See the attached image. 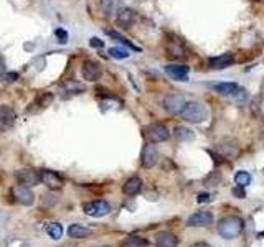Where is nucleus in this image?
<instances>
[{
	"label": "nucleus",
	"instance_id": "1",
	"mask_svg": "<svg viewBox=\"0 0 264 247\" xmlns=\"http://www.w3.org/2000/svg\"><path fill=\"white\" fill-rule=\"evenodd\" d=\"M245 228V221L240 216H226L220 219L218 233L223 239H235L241 234Z\"/></svg>",
	"mask_w": 264,
	"mask_h": 247
},
{
	"label": "nucleus",
	"instance_id": "2",
	"mask_svg": "<svg viewBox=\"0 0 264 247\" xmlns=\"http://www.w3.org/2000/svg\"><path fill=\"white\" fill-rule=\"evenodd\" d=\"M180 117L187 122L202 124L203 121L208 119V109L205 107V104L197 103V101H192V103H187L185 109L182 111Z\"/></svg>",
	"mask_w": 264,
	"mask_h": 247
},
{
	"label": "nucleus",
	"instance_id": "3",
	"mask_svg": "<svg viewBox=\"0 0 264 247\" xmlns=\"http://www.w3.org/2000/svg\"><path fill=\"white\" fill-rule=\"evenodd\" d=\"M212 88L217 91L218 94L233 98V99L238 101V103H243V101L248 98L246 91L236 83H215V84H212Z\"/></svg>",
	"mask_w": 264,
	"mask_h": 247
},
{
	"label": "nucleus",
	"instance_id": "4",
	"mask_svg": "<svg viewBox=\"0 0 264 247\" xmlns=\"http://www.w3.org/2000/svg\"><path fill=\"white\" fill-rule=\"evenodd\" d=\"M145 138L150 143H159V142H165L170 138V132L164 124H150L149 127H145Z\"/></svg>",
	"mask_w": 264,
	"mask_h": 247
},
{
	"label": "nucleus",
	"instance_id": "5",
	"mask_svg": "<svg viewBox=\"0 0 264 247\" xmlns=\"http://www.w3.org/2000/svg\"><path fill=\"white\" fill-rule=\"evenodd\" d=\"M187 101L182 94H169L164 98V109L174 116H180L182 111L185 109Z\"/></svg>",
	"mask_w": 264,
	"mask_h": 247
},
{
	"label": "nucleus",
	"instance_id": "6",
	"mask_svg": "<svg viewBox=\"0 0 264 247\" xmlns=\"http://www.w3.org/2000/svg\"><path fill=\"white\" fill-rule=\"evenodd\" d=\"M83 211L91 218H102L111 211V206H109V203L104 200H96V201L86 203L83 206Z\"/></svg>",
	"mask_w": 264,
	"mask_h": 247
},
{
	"label": "nucleus",
	"instance_id": "7",
	"mask_svg": "<svg viewBox=\"0 0 264 247\" xmlns=\"http://www.w3.org/2000/svg\"><path fill=\"white\" fill-rule=\"evenodd\" d=\"M15 176H17V180L20 181L23 186H36L41 183V175L40 171L36 170H31V168H23V170H18L17 173H15Z\"/></svg>",
	"mask_w": 264,
	"mask_h": 247
},
{
	"label": "nucleus",
	"instance_id": "8",
	"mask_svg": "<svg viewBox=\"0 0 264 247\" xmlns=\"http://www.w3.org/2000/svg\"><path fill=\"white\" fill-rule=\"evenodd\" d=\"M81 74H83V79H86V81L96 83L102 76V69L96 61L86 60L83 63V66H81Z\"/></svg>",
	"mask_w": 264,
	"mask_h": 247
},
{
	"label": "nucleus",
	"instance_id": "9",
	"mask_svg": "<svg viewBox=\"0 0 264 247\" xmlns=\"http://www.w3.org/2000/svg\"><path fill=\"white\" fill-rule=\"evenodd\" d=\"M213 223V214L210 211H198L192 214L187 221V226L190 228H207Z\"/></svg>",
	"mask_w": 264,
	"mask_h": 247
},
{
	"label": "nucleus",
	"instance_id": "10",
	"mask_svg": "<svg viewBox=\"0 0 264 247\" xmlns=\"http://www.w3.org/2000/svg\"><path fill=\"white\" fill-rule=\"evenodd\" d=\"M136 18H137V15H136V12H134L132 8L124 7V8H119V12H117L116 23L119 25L121 28L127 30V28H131L134 23H136Z\"/></svg>",
	"mask_w": 264,
	"mask_h": 247
},
{
	"label": "nucleus",
	"instance_id": "11",
	"mask_svg": "<svg viewBox=\"0 0 264 247\" xmlns=\"http://www.w3.org/2000/svg\"><path fill=\"white\" fill-rule=\"evenodd\" d=\"M12 195H13L15 200H17V201L20 203V205H25V206L33 205V201H35V195L30 191V188H28V186H23V185L13 186Z\"/></svg>",
	"mask_w": 264,
	"mask_h": 247
},
{
	"label": "nucleus",
	"instance_id": "12",
	"mask_svg": "<svg viewBox=\"0 0 264 247\" xmlns=\"http://www.w3.org/2000/svg\"><path fill=\"white\" fill-rule=\"evenodd\" d=\"M165 73L174 81H188V66L185 64H167Z\"/></svg>",
	"mask_w": 264,
	"mask_h": 247
},
{
	"label": "nucleus",
	"instance_id": "13",
	"mask_svg": "<svg viewBox=\"0 0 264 247\" xmlns=\"http://www.w3.org/2000/svg\"><path fill=\"white\" fill-rule=\"evenodd\" d=\"M159 162V152L154 145H145L141 155V163L144 168H152Z\"/></svg>",
	"mask_w": 264,
	"mask_h": 247
},
{
	"label": "nucleus",
	"instance_id": "14",
	"mask_svg": "<svg viewBox=\"0 0 264 247\" xmlns=\"http://www.w3.org/2000/svg\"><path fill=\"white\" fill-rule=\"evenodd\" d=\"M218 150L226 158H236L240 153L238 143H236L233 138H223V140L218 143Z\"/></svg>",
	"mask_w": 264,
	"mask_h": 247
},
{
	"label": "nucleus",
	"instance_id": "15",
	"mask_svg": "<svg viewBox=\"0 0 264 247\" xmlns=\"http://www.w3.org/2000/svg\"><path fill=\"white\" fill-rule=\"evenodd\" d=\"M40 175H41V181L48 188H50V190H60V188L63 186L61 176L58 175V173H55V171H51V170H41Z\"/></svg>",
	"mask_w": 264,
	"mask_h": 247
},
{
	"label": "nucleus",
	"instance_id": "16",
	"mask_svg": "<svg viewBox=\"0 0 264 247\" xmlns=\"http://www.w3.org/2000/svg\"><path fill=\"white\" fill-rule=\"evenodd\" d=\"M15 122V112L12 107L0 106V130H7L13 125Z\"/></svg>",
	"mask_w": 264,
	"mask_h": 247
},
{
	"label": "nucleus",
	"instance_id": "17",
	"mask_svg": "<svg viewBox=\"0 0 264 247\" xmlns=\"http://www.w3.org/2000/svg\"><path fill=\"white\" fill-rule=\"evenodd\" d=\"M233 61H235V58L231 53H223V55H220V56L210 58V66L213 69H226L233 64Z\"/></svg>",
	"mask_w": 264,
	"mask_h": 247
},
{
	"label": "nucleus",
	"instance_id": "18",
	"mask_svg": "<svg viewBox=\"0 0 264 247\" xmlns=\"http://www.w3.org/2000/svg\"><path fill=\"white\" fill-rule=\"evenodd\" d=\"M155 244H157V247H177L179 246V239L169 231H162V233L155 236Z\"/></svg>",
	"mask_w": 264,
	"mask_h": 247
},
{
	"label": "nucleus",
	"instance_id": "19",
	"mask_svg": "<svg viewBox=\"0 0 264 247\" xmlns=\"http://www.w3.org/2000/svg\"><path fill=\"white\" fill-rule=\"evenodd\" d=\"M99 5H101V12L106 17H112L114 13L119 12L122 0H99Z\"/></svg>",
	"mask_w": 264,
	"mask_h": 247
},
{
	"label": "nucleus",
	"instance_id": "20",
	"mask_svg": "<svg viewBox=\"0 0 264 247\" xmlns=\"http://www.w3.org/2000/svg\"><path fill=\"white\" fill-rule=\"evenodd\" d=\"M142 190V180L139 176H132L126 181V185L122 186V191L126 193L127 196H136L139 191Z\"/></svg>",
	"mask_w": 264,
	"mask_h": 247
},
{
	"label": "nucleus",
	"instance_id": "21",
	"mask_svg": "<svg viewBox=\"0 0 264 247\" xmlns=\"http://www.w3.org/2000/svg\"><path fill=\"white\" fill-rule=\"evenodd\" d=\"M91 234H93V231L81 226V224H71V226L68 228V236L73 239H86V238H89Z\"/></svg>",
	"mask_w": 264,
	"mask_h": 247
},
{
	"label": "nucleus",
	"instance_id": "22",
	"mask_svg": "<svg viewBox=\"0 0 264 247\" xmlns=\"http://www.w3.org/2000/svg\"><path fill=\"white\" fill-rule=\"evenodd\" d=\"M167 53L172 58H183L185 56V46L180 40H170L169 45H167Z\"/></svg>",
	"mask_w": 264,
	"mask_h": 247
},
{
	"label": "nucleus",
	"instance_id": "23",
	"mask_svg": "<svg viewBox=\"0 0 264 247\" xmlns=\"http://www.w3.org/2000/svg\"><path fill=\"white\" fill-rule=\"evenodd\" d=\"M104 33H106V35H109L112 40L119 41L121 45L127 46L129 50H136V51H141V48H139V46H136V45H134V43H131V41H129V40L126 38V36H122V35L119 33V31H116V30H104Z\"/></svg>",
	"mask_w": 264,
	"mask_h": 247
},
{
	"label": "nucleus",
	"instance_id": "24",
	"mask_svg": "<svg viewBox=\"0 0 264 247\" xmlns=\"http://www.w3.org/2000/svg\"><path fill=\"white\" fill-rule=\"evenodd\" d=\"M63 88L66 93H71V94H81L84 93V86L79 83V81H73V79H68V81L63 83Z\"/></svg>",
	"mask_w": 264,
	"mask_h": 247
},
{
	"label": "nucleus",
	"instance_id": "25",
	"mask_svg": "<svg viewBox=\"0 0 264 247\" xmlns=\"http://www.w3.org/2000/svg\"><path fill=\"white\" fill-rule=\"evenodd\" d=\"M46 234L50 236L51 239H60L61 236H63V228H61V224H58V223H50V224H46Z\"/></svg>",
	"mask_w": 264,
	"mask_h": 247
},
{
	"label": "nucleus",
	"instance_id": "26",
	"mask_svg": "<svg viewBox=\"0 0 264 247\" xmlns=\"http://www.w3.org/2000/svg\"><path fill=\"white\" fill-rule=\"evenodd\" d=\"M174 135L179 138L180 142H187V140H192V138H193V132L190 130V128L180 125V127H175Z\"/></svg>",
	"mask_w": 264,
	"mask_h": 247
},
{
	"label": "nucleus",
	"instance_id": "27",
	"mask_svg": "<svg viewBox=\"0 0 264 247\" xmlns=\"http://www.w3.org/2000/svg\"><path fill=\"white\" fill-rule=\"evenodd\" d=\"M124 247H147L149 246V241H145L142 238H137V236H131V238H127L124 241Z\"/></svg>",
	"mask_w": 264,
	"mask_h": 247
},
{
	"label": "nucleus",
	"instance_id": "28",
	"mask_svg": "<svg viewBox=\"0 0 264 247\" xmlns=\"http://www.w3.org/2000/svg\"><path fill=\"white\" fill-rule=\"evenodd\" d=\"M129 50L127 48H122V46H112L109 48V56L116 58V60H126V58H129Z\"/></svg>",
	"mask_w": 264,
	"mask_h": 247
},
{
	"label": "nucleus",
	"instance_id": "29",
	"mask_svg": "<svg viewBox=\"0 0 264 247\" xmlns=\"http://www.w3.org/2000/svg\"><path fill=\"white\" fill-rule=\"evenodd\" d=\"M235 181H236V185H238V186L246 188L248 185L251 183V175L248 173V171H245V170H240L238 173L235 175Z\"/></svg>",
	"mask_w": 264,
	"mask_h": 247
},
{
	"label": "nucleus",
	"instance_id": "30",
	"mask_svg": "<svg viewBox=\"0 0 264 247\" xmlns=\"http://www.w3.org/2000/svg\"><path fill=\"white\" fill-rule=\"evenodd\" d=\"M51 103H53V94L51 93H41L38 98H36V104H38L40 107H43V109L50 106Z\"/></svg>",
	"mask_w": 264,
	"mask_h": 247
},
{
	"label": "nucleus",
	"instance_id": "31",
	"mask_svg": "<svg viewBox=\"0 0 264 247\" xmlns=\"http://www.w3.org/2000/svg\"><path fill=\"white\" fill-rule=\"evenodd\" d=\"M55 36H56V40L60 43H66V40H68V33L64 30H61V28L55 30Z\"/></svg>",
	"mask_w": 264,
	"mask_h": 247
},
{
	"label": "nucleus",
	"instance_id": "32",
	"mask_svg": "<svg viewBox=\"0 0 264 247\" xmlns=\"http://www.w3.org/2000/svg\"><path fill=\"white\" fill-rule=\"evenodd\" d=\"M17 79H18L17 73H5L3 74V81L5 83H13V81H17Z\"/></svg>",
	"mask_w": 264,
	"mask_h": 247
},
{
	"label": "nucleus",
	"instance_id": "33",
	"mask_svg": "<svg viewBox=\"0 0 264 247\" xmlns=\"http://www.w3.org/2000/svg\"><path fill=\"white\" fill-rule=\"evenodd\" d=\"M89 45L93 46V48H99V50H101V48L104 46V43H102L99 38H96V36H94V38H91V40H89Z\"/></svg>",
	"mask_w": 264,
	"mask_h": 247
},
{
	"label": "nucleus",
	"instance_id": "34",
	"mask_svg": "<svg viewBox=\"0 0 264 247\" xmlns=\"http://www.w3.org/2000/svg\"><path fill=\"white\" fill-rule=\"evenodd\" d=\"M233 195L238 196L240 200H243V198H245V188L243 186H236L235 190H233Z\"/></svg>",
	"mask_w": 264,
	"mask_h": 247
},
{
	"label": "nucleus",
	"instance_id": "35",
	"mask_svg": "<svg viewBox=\"0 0 264 247\" xmlns=\"http://www.w3.org/2000/svg\"><path fill=\"white\" fill-rule=\"evenodd\" d=\"M197 201L200 203V205H202V203H205V201H210V195H208V193H200Z\"/></svg>",
	"mask_w": 264,
	"mask_h": 247
},
{
	"label": "nucleus",
	"instance_id": "36",
	"mask_svg": "<svg viewBox=\"0 0 264 247\" xmlns=\"http://www.w3.org/2000/svg\"><path fill=\"white\" fill-rule=\"evenodd\" d=\"M190 247H212V246L207 244V243H197V244H193V246H190Z\"/></svg>",
	"mask_w": 264,
	"mask_h": 247
},
{
	"label": "nucleus",
	"instance_id": "37",
	"mask_svg": "<svg viewBox=\"0 0 264 247\" xmlns=\"http://www.w3.org/2000/svg\"><path fill=\"white\" fill-rule=\"evenodd\" d=\"M2 73H3V61H2V58H0V76H2Z\"/></svg>",
	"mask_w": 264,
	"mask_h": 247
},
{
	"label": "nucleus",
	"instance_id": "38",
	"mask_svg": "<svg viewBox=\"0 0 264 247\" xmlns=\"http://www.w3.org/2000/svg\"><path fill=\"white\" fill-rule=\"evenodd\" d=\"M258 238H264V233H260V234H258Z\"/></svg>",
	"mask_w": 264,
	"mask_h": 247
},
{
	"label": "nucleus",
	"instance_id": "39",
	"mask_svg": "<svg viewBox=\"0 0 264 247\" xmlns=\"http://www.w3.org/2000/svg\"><path fill=\"white\" fill-rule=\"evenodd\" d=\"M255 2H263V0H255Z\"/></svg>",
	"mask_w": 264,
	"mask_h": 247
},
{
	"label": "nucleus",
	"instance_id": "40",
	"mask_svg": "<svg viewBox=\"0 0 264 247\" xmlns=\"http://www.w3.org/2000/svg\"><path fill=\"white\" fill-rule=\"evenodd\" d=\"M101 247H107V246H101Z\"/></svg>",
	"mask_w": 264,
	"mask_h": 247
}]
</instances>
